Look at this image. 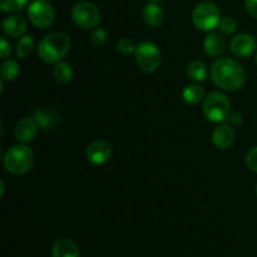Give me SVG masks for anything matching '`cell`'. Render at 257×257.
Here are the masks:
<instances>
[{"label":"cell","mask_w":257,"mask_h":257,"mask_svg":"<svg viewBox=\"0 0 257 257\" xmlns=\"http://www.w3.org/2000/svg\"><path fill=\"white\" fill-rule=\"evenodd\" d=\"M70 49V39L65 33L53 32L45 35L38 45V54L45 63H58Z\"/></svg>","instance_id":"7a4b0ae2"},{"label":"cell","mask_w":257,"mask_h":257,"mask_svg":"<svg viewBox=\"0 0 257 257\" xmlns=\"http://www.w3.org/2000/svg\"><path fill=\"white\" fill-rule=\"evenodd\" d=\"M203 114L207 120L213 123H222L230 118L231 103L228 98L221 92H212L203 99Z\"/></svg>","instance_id":"277c9868"},{"label":"cell","mask_w":257,"mask_h":257,"mask_svg":"<svg viewBox=\"0 0 257 257\" xmlns=\"http://www.w3.org/2000/svg\"><path fill=\"white\" fill-rule=\"evenodd\" d=\"M5 170L15 176H20L30 171L34 165V152L25 145H15L5 152L3 157Z\"/></svg>","instance_id":"3957f363"},{"label":"cell","mask_w":257,"mask_h":257,"mask_svg":"<svg viewBox=\"0 0 257 257\" xmlns=\"http://www.w3.org/2000/svg\"><path fill=\"white\" fill-rule=\"evenodd\" d=\"M226 48V39L223 38L222 33H210L205 38L203 42V49L206 54L210 57H220Z\"/></svg>","instance_id":"5bb4252c"},{"label":"cell","mask_w":257,"mask_h":257,"mask_svg":"<svg viewBox=\"0 0 257 257\" xmlns=\"http://www.w3.org/2000/svg\"><path fill=\"white\" fill-rule=\"evenodd\" d=\"M0 188H2V191H0V196H2V197H3V196H4V182H3V181H2V183H0Z\"/></svg>","instance_id":"4dcf8cb0"},{"label":"cell","mask_w":257,"mask_h":257,"mask_svg":"<svg viewBox=\"0 0 257 257\" xmlns=\"http://www.w3.org/2000/svg\"><path fill=\"white\" fill-rule=\"evenodd\" d=\"M107 39L108 34L104 28H97L95 30H93L92 35H90V42L95 47H102V45H104L107 43Z\"/></svg>","instance_id":"d4e9b609"},{"label":"cell","mask_w":257,"mask_h":257,"mask_svg":"<svg viewBox=\"0 0 257 257\" xmlns=\"http://www.w3.org/2000/svg\"><path fill=\"white\" fill-rule=\"evenodd\" d=\"M211 140L216 147L226 150V148L231 147L235 141V131L231 128V125L220 124L213 130Z\"/></svg>","instance_id":"4fadbf2b"},{"label":"cell","mask_w":257,"mask_h":257,"mask_svg":"<svg viewBox=\"0 0 257 257\" xmlns=\"http://www.w3.org/2000/svg\"><path fill=\"white\" fill-rule=\"evenodd\" d=\"M256 195H257V186H256Z\"/></svg>","instance_id":"836d02e7"},{"label":"cell","mask_w":257,"mask_h":257,"mask_svg":"<svg viewBox=\"0 0 257 257\" xmlns=\"http://www.w3.org/2000/svg\"><path fill=\"white\" fill-rule=\"evenodd\" d=\"M182 98L188 104H198L201 100L205 99V89L197 84L186 85L182 90Z\"/></svg>","instance_id":"ac0fdd59"},{"label":"cell","mask_w":257,"mask_h":257,"mask_svg":"<svg viewBox=\"0 0 257 257\" xmlns=\"http://www.w3.org/2000/svg\"><path fill=\"white\" fill-rule=\"evenodd\" d=\"M0 73H2V79L4 82H8V80H13L18 77L19 74V65L15 60L8 59L4 60L0 67Z\"/></svg>","instance_id":"44dd1931"},{"label":"cell","mask_w":257,"mask_h":257,"mask_svg":"<svg viewBox=\"0 0 257 257\" xmlns=\"http://www.w3.org/2000/svg\"><path fill=\"white\" fill-rule=\"evenodd\" d=\"M217 28L220 30V33H222V34H233L236 32V29H237V23H236V20L232 17H223L221 18Z\"/></svg>","instance_id":"cb8c5ba5"},{"label":"cell","mask_w":257,"mask_h":257,"mask_svg":"<svg viewBox=\"0 0 257 257\" xmlns=\"http://www.w3.org/2000/svg\"><path fill=\"white\" fill-rule=\"evenodd\" d=\"M153 2H163V0H153Z\"/></svg>","instance_id":"d6a6232c"},{"label":"cell","mask_w":257,"mask_h":257,"mask_svg":"<svg viewBox=\"0 0 257 257\" xmlns=\"http://www.w3.org/2000/svg\"><path fill=\"white\" fill-rule=\"evenodd\" d=\"M143 20L150 27H158L163 22V10L157 3H150L143 9Z\"/></svg>","instance_id":"e0dca14e"},{"label":"cell","mask_w":257,"mask_h":257,"mask_svg":"<svg viewBox=\"0 0 257 257\" xmlns=\"http://www.w3.org/2000/svg\"><path fill=\"white\" fill-rule=\"evenodd\" d=\"M72 19L79 28L90 29L99 24L100 12L93 3L80 2L73 8Z\"/></svg>","instance_id":"52a82bcc"},{"label":"cell","mask_w":257,"mask_h":257,"mask_svg":"<svg viewBox=\"0 0 257 257\" xmlns=\"http://www.w3.org/2000/svg\"><path fill=\"white\" fill-rule=\"evenodd\" d=\"M112 146L110 143H108L104 140H97L93 141L87 148V156L88 162H90L92 165H104L105 162L110 160L112 157Z\"/></svg>","instance_id":"9c48e42d"},{"label":"cell","mask_w":257,"mask_h":257,"mask_svg":"<svg viewBox=\"0 0 257 257\" xmlns=\"http://www.w3.org/2000/svg\"><path fill=\"white\" fill-rule=\"evenodd\" d=\"M246 165L252 172L257 173V146L248 151L247 156H246Z\"/></svg>","instance_id":"4316f807"},{"label":"cell","mask_w":257,"mask_h":257,"mask_svg":"<svg viewBox=\"0 0 257 257\" xmlns=\"http://www.w3.org/2000/svg\"><path fill=\"white\" fill-rule=\"evenodd\" d=\"M53 257H79V248L75 245L74 241L69 238H60L53 245Z\"/></svg>","instance_id":"2e32d148"},{"label":"cell","mask_w":257,"mask_h":257,"mask_svg":"<svg viewBox=\"0 0 257 257\" xmlns=\"http://www.w3.org/2000/svg\"><path fill=\"white\" fill-rule=\"evenodd\" d=\"M33 48H34V38L32 35H24L18 42L15 53H17V55L19 58H27L32 53Z\"/></svg>","instance_id":"7402d4cb"},{"label":"cell","mask_w":257,"mask_h":257,"mask_svg":"<svg viewBox=\"0 0 257 257\" xmlns=\"http://www.w3.org/2000/svg\"><path fill=\"white\" fill-rule=\"evenodd\" d=\"M27 30V22L19 15H12L3 22V32L10 38H19Z\"/></svg>","instance_id":"9a60e30c"},{"label":"cell","mask_w":257,"mask_h":257,"mask_svg":"<svg viewBox=\"0 0 257 257\" xmlns=\"http://www.w3.org/2000/svg\"><path fill=\"white\" fill-rule=\"evenodd\" d=\"M117 50L123 55H128L136 50L135 43L128 38H122L117 42Z\"/></svg>","instance_id":"484cf974"},{"label":"cell","mask_w":257,"mask_h":257,"mask_svg":"<svg viewBox=\"0 0 257 257\" xmlns=\"http://www.w3.org/2000/svg\"><path fill=\"white\" fill-rule=\"evenodd\" d=\"M33 118L37 122V124L39 125L40 130H52L55 125L58 124V120H59V115L55 112L53 108L48 107H40L34 109L33 112Z\"/></svg>","instance_id":"7c38bea8"},{"label":"cell","mask_w":257,"mask_h":257,"mask_svg":"<svg viewBox=\"0 0 257 257\" xmlns=\"http://www.w3.org/2000/svg\"><path fill=\"white\" fill-rule=\"evenodd\" d=\"M53 77L59 83H69L73 79V69L68 63L58 62L53 68Z\"/></svg>","instance_id":"ffe728a7"},{"label":"cell","mask_w":257,"mask_h":257,"mask_svg":"<svg viewBox=\"0 0 257 257\" xmlns=\"http://www.w3.org/2000/svg\"><path fill=\"white\" fill-rule=\"evenodd\" d=\"M10 53H12V44L5 38H2V40H0V57L5 59V58L9 57Z\"/></svg>","instance_id":"83f0119b"},{"label":"cell","mask_w":257,"mask_h":257,"mask_svg":"<svg viewBox=\"0 0 257 257\" xmlns=\"http://www.w3.org/2000/svg\"><path fill=\"white\" fill-rule=\"evenodd\" d=\"M255 62H256V65H257V53H256V58H255Z\"/></svg>","instance_id":"1f68e13d"},{"label":"cell","mask_w":257,"mask_h":257,"mask_svg":"<svg viewBox=\"0 0 257 257\" xmlns=\"http://www.w3.org/2000/svg\"><path fill=\"white\" fill-rule=\"evenodd\" d=\"M221 20V13L217 5L210 2L200 3L193 9L192 22L201 32H211L218 27Z\"/></svg>","instance_id":"5b68a950"},{"label":"cell","mask_w":257,"mask_h":257,"mask_svg":"<svg viewBox=\"0 0 257 257\" xmlns=\"http://www.w3.org/2000/svg\"><path fill=\"white\" fill-rule=\"evenodd\" d=\"M256 49V40L252 35L242 33L232 38L230 42V50L235 57L246 58L252 54Z\"/></svg>","instance_id":"30bf717a"},{"label":"cell","mask_w":257,"mask_h":257,"mask_svg":"<svg viewBox=\"0 0 257 257\" xmlns=\"http://www.w3.org/2000/svg\"><path fill=\"white\" fill-rule=\"evenodd\" d=\"M28 0H0V9L5 13H15L27 5Z\"/></svg>","instance_id":"603a6c76"},{"label":"cell","mask_w":257,"mask_h":257,"mask_svg":"<svg viewBox=\"0 0 257 257\" xmlns=\"http://www.w3.org/2000/svg\"><path fill=\"white\" fill-rule=\"evenodd\" d=\"M245 5L248 14L257 19V0H245Z\"/></svg>","instance_id":"f1b7e54d"},{"label":"cell","mask_w":257,"mask_h":257,"mask_svg":"<svg viewBox=\"0 0 257 257\" xmlns=\"http://www.w3.org/2000/svg\"><path fill=\"white\" fill-rule=\"evenodd\" d=\"M187 75L190 79L195 80V82H203L207 79V67L201 60H192L187 65Z\"/></svg>","instance_id":"d6986e66"},{"label":"cell","mask_w":257,"mask_h":257,"mask_svg":"<svg viewBox=\"0 0 257 257\" xmlns=\"http://www.w3.org/2000/svg\"><path fill=\"white\" fill-rule=\"evenodd\" d=\"M136 60L138 67L147 73L156 72L161 65V52L157 45L151 42H142L136 47Z\"/></svg>","instance_id":"8992f818"},{"label":"cell","mask_w":257,"mask_h":257,"mask_svg":"<svg viewBox=\"0 0 257 257\" xmlns=\"http://www.w3.org/2000/svg\"><path fill=\"white\" fill-rule=\"evenodd\" d=\"M211 79L221 89L236 92L245 84L246 73L237 60L220 58L211 67Z\"/></svg>","instance_id":"6da1fadb"},{"label":"cell","mask_w":257,"mask_h":257,"mask_svg":"<svg viewBox=\"0 0 257 257\" xmlns=\"http://www.w3.org/2000/svg\"><path fill=\"white\" fill-rule=\"evenodd\" d=\"M228 120L231 122V124L240 125V124H242V122H243V115L241 114L240 112H231Z\"/></svg>","instance_id":"f546056e"},{"label":"cell","mask_w":257,"mask_h":257,"mask_svg":"<svg viewBox=\"0 0 257 257\" xmlns=\"http://www.w3.org/2000/svg\"><path fill=\"white\" fill-rule=\"evenodd\" d=\"M38 130H39V125L37 124L34 118H23L15 124L14 137L20 143H28L34 140Z\"/></svg>","instance_id":"8fae6325"},{"label":"cell","mask_w":257,"mask_h":257,"mask_svg":"<svg viewBox=\"0 0 257 257\" xmlns=\"http://www.w3.org/2000/svg\"><path fill=\"white\" fill-rule=\"evenodd\" d=\"M30 23L39 29H47L54 22V9L47 0H34L28 8Z\"/></svg>","instance_id":"ba28073f"}]
</instances>
